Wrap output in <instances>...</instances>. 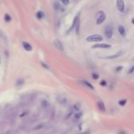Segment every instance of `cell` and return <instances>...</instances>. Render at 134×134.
<instances>
[{
  "instance_id": "6da1fadb",
  "label": "cell",
  "mask_w": 134,
  "mask_h": 134,
  "mask_svg": "<svg viewBox=\"0 0 134 134\" xmlns=\"http://www.w3.org/2000/svg\"><path fill=\"white\" fill-rule=\"evenodd\" d=\"M103 39H104L103 36L98 34L89 35L86 38V41L89 42H102Z\"/></svg>"
},
{
  "instance_id": "7a4b0ae2",
  "label": "cell",
  "mask_w": 134,
  "mask_h": 134,
  "mask_svg": "<svg viewBox=\"0 0 134 134\" xmlns=\"http://www.w3.org/2000/svg\"><path fill=\"white\" fill-rule=\"evenodd\" d=\"M105 19H106V14L104 13V11H99L97 15V25H100L104 22Z\"/></svg>"
},
{
  "instance_id": "3957f363",
  "label": "cell",
  "mask_w": 134,
  "mask_h": 134,
  "mask_svg": "<svg viewBox=\"0 0 134 134\" xmlns=\"http://www.w3.org/2000/svg\"><path fill=\"white\" fill-rule=\"evenodd\" d=\"M104 35L107 39H111L113 35V27L111 25H107L104 28Z\"/></svg>"
},
{
  "instance_id": "277c9868",
  "label": "cell",
  "mask_w": 134,
  "mask_h": 134,
  "mask_svg": "<svg viewBox=\"0 0 134 134\" xmlns=\"http://www.w3.org/2000/svg\"><path fill=\"white\" fill-rule=\"evenodd\" d=\"M93 49H109L111 48V45L107 43H97L92 46Z\"/></svg>"
},
{
  "instance_id": "5b68a950",
  "label": "cell",
  "mask_w": 134,
  "mask_h": 134,
  "mask_svg": "<svg viewBox=\"0 0 134 134\" xmlns=\"http://www.w3.org/2000/svg\"><path fill=\"white\" fill-rule=\"evenodd\" d=\"M54 46L56 48L57 50H60V51H64V46H63L62 42H61L59 39H55V40H54Z\"/></svg>"
},
{
  "instance_id": "8992f818",
  "label": "cell",
  "mask_w": 134,
  "mask_h": 134,
  "mask_svg": "<svg viewBox=\"0 0 134 134\" xmlns=\"http://www.w3.org/2000/svg\"><path fill=\"white\" fill-rule=\"evenodd\" d=\"M116 5L118 11L122 13L124 11V9H125V2H124V0H117Z\"/></svg>"
},
{
  "instance_id": "52a82bcc",
  "label": "cell",
  "mask_w": 134,
  "mask_h": 134,
  "mask_svg": "<svg viewBox=\"0 0 134 134\" xmlns=\"http://www.w3.org/2000/svg\"><path fill=\"white\" fill-rule=\"evenodd\" d=\"M118 29L119 34H120L122 36H123V37H125V36H126V31L125 27H124L122 25H119Z\"/></svg>"
},
{
  "instance_id": "ba28073f",
  "label": "cell",
  "mask_w": 134,
  "mask_h": 134,
  "mask_svg": "<svg viewBox=\"0 0 134 134\" xmlns=\"http://www.w3.org/2000/svg\"><path fill=\"white\" fill-rule=\"evenodd\" d=\"M22 45H23V47L25 48V50H27V51H31L32 50V47H31V46L29 43H28V42H24L23 43H22Z\"/></svg>"
},
{
  "instance_id": "9c48e42d",
  "label": "cell",
  "mask_w": 134,
  "mask_h": 134,
  "mask_svg": "<svg viewBox=\"0 0 134 134\" xmlns=\"http://www.w3.org/2000/svg\"><path fill=\"white\" fill-rule=\"evenodd\" d=\"M79 14H78V15L75 17V19H74V21H73V23H72V25H71V27H70V29L68 30V32H70V31H71V30H72L73 28L75 27L76 24H77V22H78V21H79Z\"/></svg>"
},
{
  "instance_id": "30bf717a",
  "label": "cell",
  "mask_w": 134,
  "mask_h": 134,
  "mask_svg": "<svg viewBox=\"0 0 134 134\" xmlns=\"http://www.w3.org/2000/svg\"><path fill=\"white\" fill-rule=\"evenodd\" d=\"M82 84H83L84 85H85V86L88 87L89 89H92V90H94V87H93V85L92 84H91L90 82H89L88 81L84 80V81H82Z\"/></svg>"
},
{
  "instance_id": "8fae6325",
  "label": "cell",
  "mask_w": 134,
  "mask_h": 134,
  "mask_svg": "<svg viewBox=\"0 0 134 134\" xmlns=\"http://www.w3.org/2000/svg\"><path fill=\"white\" fill-rule=\"evenodd\" d=\"M97 107L99 108L100 111H105V106H104V104L103 102H98L97 103Z\"/></svg>"
},
{
  "instance_id": "7c38bea8",
  "label": "cell",
  "mask_w": 134,
  "mask_h": 134,
  "mask_svg": "<svg viewBox=\"0 0 134 134\" xmlns=\"http://www.w3.org/2000/svg\"><path fill=\"white\" fill-rule=\"evenodd\" d=\"M121 54H122V53H121V52H119V53H118V54H115V55L109 56H106V57H103V58H104V59H109V60H111V59H114V58H117V57H118Z\"/></svg>"
},
{
  "instance_id": "4fadbf2b",
  "label": "cell",
  "mask_w": 134,
  "mask_h": 134,
  "mask_svg": "<svg viewBox=\"0 0 134 134\" xmlns=\"http://www.w3.org/2000/svg\"><path fill=\"white\" fill-rule=\"evenodd\" d=\"M75 27V30H76V34L79 35V31H80V21H79H79H78L77 24H76Z\"/></svg>"
},
{
  "instance_id": "5bb4252c",
  "label": "cell",
  "mask_w": 134,
  "mask_h": 134,
  "mask_svg": "<svg viewBox=\"0 0 134 134\" xmlns=\"http://www.w3.org/2000/svg\"><path fill=\"white\" fill-rule=\"evenodd\" d=\"M37 17H38V18H39V19H42V17H44V13H43V12L39 11V12L37 13Z\"/></svg>"
},
{
  "instance_id": "9a60e30c",
  "label": "cell",
  "mask_w": 134,
  "mask_h": 134,
  "mask_svg": "<svg viewBox=\"0 0 134 134\" xmlns=\"http://www.w3.org/2000/svg\"><path fill=\"white\" fill-rule=\"evenodd\" d=\"M81 115H82V112H79V113H76L75 114V118H76V119H79V118H81Z\"/></svg>"
},
{
  "instance_id": "2e32d148",
  "label": "cell",
  "mask_w": 134,
  "mask_h": 134,
  "mask_svg": "<svg viewBox=\"0 0 134 134\" xmlns=\"http://www.w3.org/2000/svg\"><path fill=\"white\" fill-rule=\"evenodd\" d=\"M5 21H11V17H9V15H8V14H6V15H5Z\"/></svg>"
},
{
  "instance_id": "e0dca14e",
  "label": "cell",
  "mask_w": 134,
  "mask_h": 134,
  "mask_svg": "<svg viewBox=\"0 0 134 134\" xmlns=\"http://www.w3.org/2000/svg\"><path fill=\"white\" fill-rule=\"evenodd\" d=\"M60 1L64 5H65V6H68L69 4V0H60Z\"/></svg>"
},
{
  "instance_id": "ac0fdd59",
  "label": "cell",
  "mask_w": 134,
  "mask_h": 134,
  "mask_svg": "<svg viewBox=\"0 0 134 134\" xmlns=\"http://www.w3.org/2000/svg\"><path fill=\"white\" fill-rule=\"evenodd\" d=\"M133 72H134V65L130 69V71H129V74H132Z\"/></svg>"
},
{
  "instance_id": "d6986e66",
  "label": "cell",
  "mask_w": 134,
  "mask_h": 134,
  "mask_svg": "<svg viewBox=\"0 0 134 134\" xmlns=\"http://www.w3.org/2000/svg\"><path fill=\"white\" fill-rule=\"evenodd\" d=\"M93 78L94 79H97L99 78V75H98L97 74L93 73Z\"/></svg>"
},
{
  "instance_id": "ffe728a7",
  "label": "cell",
  "mask_w": 134,
  "mask_h": 134,
  "mask_svg": "<svg viewBox=\"0 0 134 134\" xmlns=\"http://www.w3.org/2000/svg\"><path fill=\"white\" fill-rule=\"evenodd\" d=\"M123 68H122V67H118V68H117V71H120V70H122Z\"/></svg>"
},
{
  "instance_id": "44dd1931",
  "label": "cell",
  "mask_w": 134,
  "mask_h": 134,
  "mask_svg": "<svg viewBox=\"0 0 134 134\" xmlns=\"http://www.w3.org/2000/svg\"><path fill=\"white\" fill-rule=\"evenodd\" d=\"M0 36H3V35H2V32L1 31V30H0Z\"/></svg>"
},
{
  "instance_id": "7402d4cb",
  "label": "cell",
  "mask_w": 134,
  "mask_h": 134,
  "mask_svg": "<svg viewBox=\"0 0 134 134\" xmlns=\"http://www.w3.org/2000/svg\"><path fill=\"white\" fill-rule=\"evenodd\" d=\"M132 24L134 25V18H133V19H132Z\"/></svg>"
}]
</instances>
